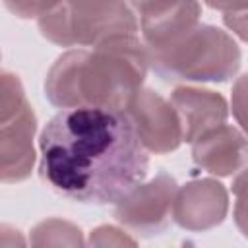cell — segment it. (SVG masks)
I'll list each match as a JSON object with an SVG mask.
<instances>
[{
	"instance_id": "obj_1",
	"label": "cell",
	"mask_w": 248,
	"mask_h": 248,
	"mask_svg": "<svg viewBox=\"0 0 248 248\" xmlns=\"http://www.w3.org/2000/svg\"><path fill=\"white\" fill-rule=\"evenodd\" d=\"M39 174L79 203H116L145 180L149 157L120 108H60L39 136Z\"/></svg>"
},
{
	"instance_id": "obj_2",
	"label": "cell",
	"mask_w": 248,
	"mask_h": 248,
	"mask_svg": "<svg viewBox=\"0 0 248 248\" xmlns=\"http://www.w3.org/2000/svg\"><path fill=\"white\" fill-rule=\"evenodd\" d=\"M147 48L136 35L70 48L56 58L45 79L46 99L58 107L128 105L147 74Z\"/></svg>"
},
{
	"instance_id": "obj_3",
	"label": "cell",
	"mask_w": 248,
	"mask_h": 248,
	"mask_svg": "<svg viewBox=\"0 0 248 248\" xmlns=\"http://www.w3.org/2000/svg\"><path fill=\"white\" fill-rule=\"evenodd\" d=\"M240 46L215 25H196L174 45L147 50V64L165 81H227L240 68Z\"/></svg>"
},
{
	"instance_id": "obj_4",
	"label": "cell",
	"mask_w": 248,
	"mask_h": 248,
	"mask_svg": "<svg viewBox=\"0 0 248 248\" xmlns=\"http://www.w3.org/2000/svg\"><path fill=\"white\" fill-rule=\"evenodd\" d=\"M37 23L41 35L60 46H91L140 29L126 0H62Z\"/></svg>"
},
{
	"instance_id": "obj_5",
	"label": "cell",
	"mask_w": 248,
	"mask_h": 248,
	"mask_svg": "<svg viewBox=\"0 0 248 248\" xmlns=\"http://www.w3.org/2000/svg\"><path fill=\"white\" fill-rule=\"evenodd\" d=\"M176 188V180L167 172L155 174L149 182H140L114 203L116 221L141 236L161 234L170 223Z\"/></svg>"
},
{
	"instance_id": "obj_6",
	"label": "cell",
	"mask_w": 248,
	"mask_h": 248,
	"mask_svg": "<svg viewBox=\"0 0 248 248\" xmlns=\"http://www.w3.org/2000/svg\"><path fill=\"white\" fill-rule=\"evenodd\" d=\"M143 149L165 155L182 143V130L170 101L149 87H140L124 107Z\"/></svg>"
},
{
	"instance_id": "obj_7",
	"label": "cell",
	"mask_w": 248,
	"mask_h": 248,
	"mask_svg": "<svg viewBox=\"0 0 248 248\" xmlns=\"http://www.w3.org/2000/svg\"><path fill=\"white\" fill-rule=\"evenodd\" d=\"M229 207V196L221 182L200 178L176 188L170 207V219L186 231H207L223 223Z\"/></svg>"
},
{
	"instance_id": "obj_8",
	"label": "cell",
	"mask_w": 248,
	"mask_h": 248,
	"mask_svg": "<svg viewBox=\"0 0 248 248\" xmlns=\"http://www.w3.org/2000/svg\"><path fill=\"white\" fill-rule=\"evenodd\" d=\"M198 0H163L140 16V29L147 50H163L200 23Z\"/></svg>"
},
{
	"instance_id": "obj_9",
	"label": "cell",
	"mask_w": 248,
	"mask_h": 248,
	"mask_svg": "<svg viewBox=\"0 0 248 248\" xmlns=\"http://www.w3.org/2000/svg\"><path fill=\"white\" fill-rule=\"evenodd\" d=\"M35 130L37 116L31 105L0 124V182H21L31 174L35 165Z\"/></svg>"
},
{
	"instance_id": "obj_10",
	"label": "cell",
	"mask_w": 248,
	"mask_h": 248,
	"mask_svg": "<svg viewBox=\"0 0 248 248\" xmlns=\"http://www.w3.org/2000/svg\"><path fill=\"white\" fill-rule=\"evenodd\" d=\"M192 159L217 176H229L246 167L244 134L231 124H219L192 141Z\"/></svg>"
},
{
	"instance_id": "obj_11",
	"label": "cell",
	"mask_w": 248,
	"mask_h": 248,
	"mask_svg": "<svg viewBox=\"0 0 248 248\" xmlns=\"http://www.w3.org/2000/svg\"><path fill=\"white\" fill-rule=\"evenodd\" d=\"M169 101L180 120L182 141L190 143L203 132L223 124L229 114L225 97L211 89L182 85L170 93Z\"/></svg>"
},
{
	"instance_id": "obj_12",
	"label": "cell",
	"mask_w": 248,
	"mask_h": 248,
	"mask_svg": "<svg viewBox=\"0 0 248 248\" xmlns=\"http://www.w3.org/2000/svg\"><path fill=\"white\" fill-rule=\"evenodd\" d=\"M79 232L81 231L68 221L48 219L31 231V244H81L83 240Z\"/></svg>"
},
{
	"instance_id": "obj_13",
	"label": "cell",
	"mask_w": 248,
	"mask_h": 248,
	"mask_svg": "<svg viewBox=\"0 0 248 248\" xmlns=\"http://www.w3.org/2000/svg\"><path fill=\"white\" fill-rule=\"evenodd\" d=\"M27 105L19 78L12 72H0V124L17 116Z\"/></svg>"
},
{
	"instance_id": "obj_14",
	"label": "cell",
	"mask_w": 248,
	"mask_h": 248,
	"mask_svg": "<svg viewBox=\"0 0 248 248\" xmlns=\"http://www.w3.org/2000/svg\"><path fill=\"white\" fill-rule=\"evenodd\" d=\"M62 0H4L6 8L23 19L29 17H41L43 14L50 12L54 6H58Z\"/></svg>"
},
{
	"instance_id": "obj_15",
	"label": "cell",
	"mask_w": 248,
	"mask_h": 248,
	"mask_svg": "<svg viewBox=\"0 0 248 248\" xmlns=\"http://www.w3.org/2000/svg\"><path fill=\"white\" fill-rule=\"evenodd\" d=\"M89 244H97V246H107V244H136L134 238H130L128 234H124V231L116 229V227H97L95 231H91V238Z\"/></svg>"
},
{
	"instance_id": "obj_16",
	"label": "cell",
	"mask_w": 248,
	"mask_h": 248,
	"mask_svg": "<svg viewBox=\"0 0 248 248\" xmlns=\"http://www.w3.org/2000/svg\"><path fill=\"white\" fill-rule=\"evenodd\" d=\"M225 23L234 31L240 41H246V10L225 12Z\"/></svg>"
},
{
	"instance_id": "obj_17",
	"label": "cell",
	"mask_w": 248,
	"mask_h": 248,
	"mask_svg": "<svg viewBox=\"0 0 248 248\" xmlns=\"http://www.w3.org/2000/svg\"><path fill=\"white\" fill-rule=\"evenodd\" d=\"M209 8L221 10V12H238L246 10V0H203Z\"/></svg>"
},
{
	"instance_id": "obj_18",
	"label": "cell",
	"mask_w": 248,
	"mask_h": 248,
	"mask_svg": "<svg viewBox=\"0 0 248 248\" xmlns=\"http://www.w3.org/2000/svg\"><path fill=\"white\" fill-rule=\"evenodd\" d=\"M0 58H2V54H0Z\"/></svg>"
}]
</instances>
